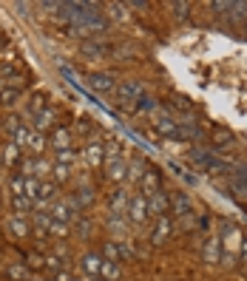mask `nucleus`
<instances>
[{
    "mask_svg": "<svg viewBox=\"0 0 247 281\" xmlns=\"http://www.w3.org/2000/svg\"><path fill=\"white\" fill-rule=\"evenodd\" d=\"M145 97V88L139 79H125L122 86H117V99L119 105H128V103H136V99Z\"/></svg>",
    "mask_w": 247,
    "mask_h": 281,
    "instance_id": "obj_1",
    "label": "nucleus"
},
{
    "mask_svg": "<svg viewBox=\"0 0 247 281\" xmlns=\"http://www.w3.org/2000/svg\"><path fill=\"white\" fill-rule=\"evenodd\" d=\"M128 216L134 225H145L148 222V199H145L142 193H136L128 199Z\"/></svg>",
    "mask_w": 247,
    "mask_h": 281,
    "instance_id": "obj_2",
    "label": "nucleus"
},
{
    "mask_svg": "<svg viewBox=\"0 0 247 281\" xmlns=\"http://www.w3.org/2000/svg\"><path fill=\"white\" fill-rule=\"evenodd\" d=\"M239 247H241L239 230H236V227H228V233H224V264H228V267L236 264V253H239Z\"/></svg>",
    "mask_w": 247,
    "mask_h": 281,
    "instance_id": "obj_3",
    "label": "nucleus"
},
{
    "mask_svg": "<svg viewBox=\"0 0 247 281\" xmlns=\"http://www.w3.org/2000/svg\"><path fill=\"white\" fill-rule=\"evenodd\" d=\"M88 86L94 88V91H99V94H114L117 91V79H114V74H91L88 77Z\"/></svg>",
    "mask_w": 247,
    "mask_h": 281,
    "instance_id": "obj_4",
    "label": "nucleus"
},
{
    "mask_svg": "<svg viewBox=\"0 0 247 281\" xmlns=\"http://www.w3.org/2000/svg\"><path fill=\"white\" fill-rule=\"evenodd\" d=\"M51 148L54 151H68L71 148V131H68V125H60L57 123L54 128H51Z\"/></svg>",
    "mask_w": 247,
    "mask_h": 281,
    "instance_id": "obj_5",
    "label": "nucleus"
},
{
    "mask_svg": "<svg viewBox=\"0 0 247 281\" xmlns=\"http://www.w3.org/2000/svg\"><path fill=\"white\" fill-rule=\"evenodd\" d=\"M145 199H148V213H154V216H168V210H171V199H168V193L156 190V193L145 196Z\"/></svg>",
    "mask_w": 247,
    "mask_h": 281,
    "instance_id": "obj_6",
    "label": "nucleus"
},
{
    "mask_svg": "<svg viewBox=\"0 0 247 281\" xmlns=\"http://www.w3.org/2000/svg\"><path fill=\"white\" fill-rule=\"evenodd\" d=\"M191 156H193V162H199L202 168H208V171H213V173H219V171H228V165H224L222 159H216L213 153H204V151H191Z\"/></svg>",
    "mask_w": 247,
    "mask_h": 281,
    "instance_id": "obj_7",
    "label": "nucleus"
},
{
    "mask_svg": "<svg viewBox=\"0 0 247 281\" xmlns=\"http://www.w3.org/2000/svg\"><path fill=\"white\" fill-rule=\"evenodd\" d=\"M34 119V131H40V134H46V131H51L57 125V111L54 108H43L40 114L31 116Z\"/></svg>",
    "mask_w": 247,
    "mask_h": 281,
    "instance_id": "obj_8",
    "label": "nucleus"
},
{
    "mask_svg": "<svg viewBox=\"0 0 247 281\" xmlns=\"http://www.w3.org/2000/svg\"><path fill=\"white\" fill-rule=\"evenodd\" d=\"M136 185H139V193H142V196L156 193V190H159V171H156V168H148Z\"/></svg>",
    "mask_w": 247,
    "mask_h": 281,
    "instance_id": "obj_9",
    "label": "nucleus"
},
{
    "mask_svg": "<svg viewBox=\"0 0 247 281\" xmlns=\"http://www.w3.org/2000/svg\"><path fill=\"white\" fill-rule=\"evenodd\" d=\"M125 171H128V165H125L122 159H119V156H108V162H105V176L111 179V182H122Z\"/></svg>",
    "mask_w": 247,
    "mask_h": 281,
    "instance_id": "obj_10",
    "label": "nucleus"
},
{
    "mask_svg": "<svg viewBox=\"0 0 247 281\" xmlns=\"http://www.w3.org/2000/svg\"><path fill=\"white\" fill-rule=\"evenodd\" d=\"M154 128H156V134H162V136H179V125L173 123L165 111L156 116V125H154Z\"/></svg>",
    "mask_w": 247,
    "mask_h": 281,
    "instance_id": "obj_11",
    "label": "nucleus"
},
{
    "mask_svg": "<svg viewBox=\"0 0 247 281\" xmlns=\"http://www.w3.org/2000/svg\"><path fill=\"white\" fill-rule=\"evenodd\" d=\"M168 236H171V219H168V216H159V225L151 233V242H154V245H165Z\"/></svg>",
    "mask_w": 247,
    "mask_h": 281,
    "instance_id": "obj_12",
    "label": "nucleus"
},
{
    "mask_svg": "<svg viewBox=\"0 0 247 281\" xmlns=\"http://www.w3.org/2000/svg\"><path fill=\"white\" fill-rule=\"evenodd\" d=\"M49 216L54 222H66V225H68V219H74V216H71V205H68V199H57Z\"/></svg>",
    "mask_w": 247,
    "mask_h": 281,
    "instance_id": "obj_13",
    "label": "nucleus"
},
{
    "mask_svg": "<svg viewBox=\"0 0 247 281\" xmlns=\"http://www.w3.org/2000/svg\"><path fill=\"white\" fill-rule=\"evenodd\" d=\"M171 199V208H173V213H185V216H191V199H188L185 193H171L168 196Z\"/></svg>",
    "mask_w": 247,
    "mask_h": 281,
    "instance_id": "obj_14",
    "label": "nucleus"
},
{
    "mask_svg": "<svg viewBox=\"0 0 247 281\" xmlns=\"http://www.w3.org/2000/svg\"><path fill=\"white\" fill-rule=\"evenodd\" d=\"M125 208H128V193L125 190H114V196H111V210H114V216H122L125 213Z\"/></svg>",
    "mask_w": 247,
    "mask_h": 281,
    "instance_id": "obj_15",
    "label": "nucleus"
},
{
    "mask_svg": "<svg viewBox=\"0 0 247 281\" xmlns=\"http://www.w3.org/2000/svg\"><path fill=\"white\" fill-rule=\"evenodd\" d=\"M26 148H31V153H37V156H40V153H43V148H46V134H40V131H31Z\"/></svg>",
    "mask_w": 247,
    "mask_h": 281,
    "instance_id": "obj_16",
    "label": "nucleus"
},
{
    "mask_svg": "<svg viewBox=\"0 0 247 281\" xmlns=\"http://www.w3.org/2000/svg\"><path fill=\"white\" fill-rule=\"evenodd\" d=\"M108 51L111 49H108L105 43H83V54L86 57H105Z\"/></svg>",
    "mask_w": 247,
    "mask_h": 281,
    "instance_id": "obj_17",
    "label": "nucleus"
},
{
    "mask_svg": "<svg viewBox=\"0 0 247 281\" xmlns=\"http://www.w3.org/2000/svg\"><path fill=\"white\" fill-rule=\"evenodd\" d=\"M88 162H91L94 168H99L102 165V145H99V142H88Z\"/></svg>",
    "mask_w": 247,
    "mask_h": 281,
    "instance_id": "obj_18",
    "label": "nucleus"
},
{
    "mask_svg": "<svg viewBox=\"0 0 247 281\" xmlns=\"http://www.w3.org/2000/svg\"><path fill=\"white\" fill-rule=\"evenodd\" d=\"M83 267H86V273L97 275V273H99V267H102V258H99L97 253H88V256L83 258Z\"/></svg>",
    "mask_w": 247,
    "mask_h": 281,
    "instance_id": "obj_19",
    "label": "nucleus"
},
{
    "mask_svg": "<svg viewBox=\"0 0 247 281\" xmlns=\"http://www.w3.org/2000/svg\"><path fill=\"white\" fill-rule=\"evenodd\" d=\"M12 233H14L17 238H26V236H29V225L23 222V216H20V213L12 216Z\"/></svg>",
    "mask_w": 247,
    "mask_h": 281,
    "instance_id": "obj_20",
    "label": "nucleus"
},
{
    "mask_svg": "<svg viewBox=\"0 0 247 281\" xmlns=\"http://www.w3.org/2000/svg\"><path fill=\"white\" fill-rule=\"evenodd\" d=\"M99 275L102 278H108V281H114V278H119V267L114 262H105L102 258V267H99Z\"/></svg>",
    "mask_w": 247,
    "mask_h": 281,
    "instance_id": "obj_21",
    "label": "nucleus"
},
{
    "mask_svg": "<svg viewBox=\"0 0 247 281\" xmlns=\"http://www.w3.org/2000/svg\"><path fill=\"white\" fill-rule=\"evenodd\" d=\"M17 99H20L17 88H3V91H0V105H6V108H9V105H14Z\"/></svg>",
    "mask_w": 247,
    "mask_h": 281,
    "instance_id": "obj_22",
    "label": "nucleus"
},
{
    "mask_svg": "<svg viewBox=\"0 0 247 281\" xmlns=\"http://www.w3.org/2000/svg\"><path fill=\"white\" fill-rule=\"evenodd\" d=\"M179 136L182 139H196V136H202V131H199L193 123H182L179 125Z\"/></svg>",
    "mask_w": 247,
    "mask_h": 281,
    "instance_id": "obj_23",
    "label": "nucleus"
},
{
    "mask_svg": "<svg viewBox=\"0 0 247 281\" xmlns=\"http://www.w3.org/2000/svg\"><path fill=\"white\" fill-rule=\"evenodd\" d=\"M159 108V105L154 103V99L151 97H142V99H136V105H134V111L136 114H148V111H156Z\"/></svg>",
    "mask_w": 247,
    "mask_h": 281,
    "instance_id": "obj_24",
    "label": "nucleus"
},
{
    "mask_svg": "<svg viewBox=\"0 0 247 281\" xmlns=\"http://www.w3.org/2000/svg\"><path fill=\"white\" fill-rule=\"evenodd\" d=\"M213 142H216V145H230V142H233V134H230V131H224V128H213Z\"/></svg>",
    "mask_w": 247,
    "mask_h": 281,
    "instance_id": "obj_25",
    "label": "nucleus"
},
{
    "mask_svg": "<svg viewBox=\"0 0 247 281\" xmlns=\"http://www.w3.org/2000/svg\"><path fill=\"white\" fill-rule=\"evenodd\" d=\"M102 253H105V262H114V264L119 262V247H117V245H111V242H108V245L102 247Z\"/></svg>",
    "mask_w": 247,
    "mask_h": 281,
    "instance_id": "obj_26",
    "label": "nucleus"
},
{
    "mask_svg": "<svg viewBox=\"0 0 247 281\" xmlns=\"http://www.w3.org/2000/svg\"><path fill=\"white\" fill-rule=\"evenodd\" d=\"M204 258H208V262H216V258H219V238H210V245H208V253H204Z\"/></svg>",
    "mask_w": 247,
    "mask_h": 281,
    "instance_id": "obj_27",
    "label": "nucleus"
},
{
    "mask_svg": "<svg viewBox=\"0 0 247 281\" xmlns=\"http://www.w3.org/2000/svg\"><path fill=\"white\" fill-rule=\"evenodd\" d=\"M31 208V202H29V196H23V193H14V210H29Z\"/></svg>",
    "mask_w": 247,
    "mask_h": 281,
    "instance_id": "obj_28",
    "label": "nucleus"
},
{
    "mask_svg": "<svg viewBox=\"0 0 247 281\" xmlns=\"http://www.w3.org/2000/svg\"><path fill=\"white\" fill-rule=\"evenodd\" d=\"M26 275H29V270H26L23 264H12V267H9V278H26Z\"/></svg>",
    "mask_w": 247,
    "mask_h": 281,
    "instance_id": "obj_29",
    "label": "nucleus"
},
{
    "mask_svg": "<svg viewBox=\"0 0 247 281\" xmlns=\"http://www.w3.org/2000/svg\"><path fill=\"white\" fill-rule=\"evenodd\" d=\"M49 230L54 233V236H66V233H68V225H66V222H54V219H51Z\"/></svg>",
    "mask_w": 247,
    "mask_h": 281,
    "instance_id": "obj_30",
    "label": "nucleus"
},
{
    "mask_svg": "<svg viewBox=\"0 0 247 281\" xmlns=\"http://www.w3.org/2000/svg\"><path fill=\"white\" fill-rule=\"evenodd\" d=\"M17 156H20V148L12 142V145L6 148V165H14V162H17Z\"/></svg>",
    "mask_w": 247,
    "mask_h": 281,
    "instance_id": "obj_31",
    "label": "nucleus"
},
{
    "mask_svg": "<svg viewBox=\"0 0 247 281\" xmlns=\"http://www.w3.org/2000/svg\"><path fill=\"white\" fill-rule=\"evenodd\" d=\"M68 173H71V165H66V162H57V179H60V182H66Z\"/></svg>",
    "mask_w": 247,
    "mask_h": 281,
    "instance_id": "obj_32",
    "label": "nucleus"
},
{
    "mask_svg": "<svg viewBox=\"0 0 247 281\" xmlns=\"http://www.w3.org/2000/svg\"><path fill=\"white\" fill-rule=\"evenodd\" d=\"M173 105H176L179 111H191V99H188V97H179V94L173 97Z\"/></svg>",
    "mask_w": 247,
    "mask_h": 281,
    "instance_id": "obj_33",
    "label": "nucleus"
},
{
    "mask_svg": "<svg viewBox=\"0 0 247 281\" xmlns=\"http://www.w3.org/2000/svg\"><path fill=\"white\" fill-rule=\"evenodd\" d=\"M88 202H94V190L83 188V190H80V205H88Z\"/></svg>",
    "mask_w": 247,
    "mask_h": 281,
    "instance_id": "obj_34",
    "label": "nucleus"
},
{
    "mask_svg": "<svg viewBox=\"0 0 247 281\" xmlns=\"http://www.w3.org/2000/svg\"><path fill=\"white\" fill-rule=\"evenodd\" d=\"M173 9H176V17H188V9H191V3H173Z\"/></svg>",
    "mask_w": 247,
    "mask_h": 281,
    "instance_id": "obj_35",
    "label": "nucleus"
},
{
    "mask_svg": "<svg viewBox=\"0 0 247 281\" xmlns=\"http://www.w3.org/2000/svg\"><path fill=\"white\" fill-rule=\"evenodd\" d=\"M54 281H74V278H71L68 273H63V270H60V273H54Z\"/></svg>",
    "mask_w": 247,
    "mask_h": 281,
    "instance_id": "obj_36",
    "label": "nucleus"
},
{
    "mask_svg": "<svg viewBox=\"0 0 247 281\" xmlns=\"http://www.w3.org/2000/svg\"><path fill=\"white\" fill-rule=\"evenodd\" d=\"M241 258H244V264H247V238L241 242Z\"/></svg>",
    "mask_w": 247,
    "mask_h": 281,
    "instance_id": "obj_37",
    "label": "nucleus"
},
{
    "mask_svg": "<svg viewBox=\"0 0 247 281\" xmlns=\"http://www.w3.org/2000/svg\"><path fill=\"white\" fill-rule=\"evenodd\" d=\"M0 91H3V83H0Z\"/></svg>",
    "mask_w": 247,
    "mask_h": 281,
    "instance_id": "obj_38",
    "label": "nucleus"
},
{
    "mask_svg": "<svg viewBox=\"0 0 247 281\" xmlns=\"http://www.w3.org/2000/svg\"><path fill=\"white\" fill-rule=\"evenodd\" d=\"M88 281H97V278H88Z\"/></svg>",
    "mask_w": 247,
    "mask_h": 281,
    "instance_id": "obj_39",
    "label": "nucleus"
}]
</instances>
